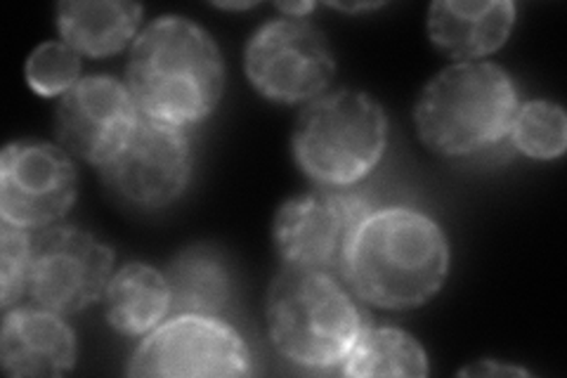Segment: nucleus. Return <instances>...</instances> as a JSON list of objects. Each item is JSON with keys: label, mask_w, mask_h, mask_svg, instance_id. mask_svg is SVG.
<instances>
[{"label": "nucleus", "mask_w": 567, "mask_h": 378, "mask_svg": "<svg viewBox=\"0 0 567 378\" xmlns=\"http://www.w3.org/2000/svg\"><path fill=\"white\" fill-rule=\"evenodd\" d=\"M79 196V168L62 145L14 140L0 154V218L29 232L62 223Z\"/></svg>", "instance_id": "11"}, {"label": "nucleus", "mask_w": 567, "mask_h": 378, "mask_svg": "<svg viewBox=\"0 0 567 378\" xmlns=\"http://www.w3.org/2000/svg\"><path fill=\"white\" fill-rule=\"evenodd\" d=\"M128 376L239 378L254 374V355L225 317H166L128 359Z\"/></svg>", "instance_id": "9"}, {"label": "nucleus", "mask_w": 567, "mask_h": 378, "mask_svg": "<svg viewBox=\"0 0 567 378\" xmlns=\"http://www.w3.org/2000/svg\"><path fill=\"white\" fill-rule=\"evenodd\" d=\"M277 10H281L284 17H293V20H308V14L315 10V3H310V0H298V3H277Z\"/></svg>", "instance_id": "23"}, {"label": "nucleus", "mask_w": 567, "mask_h": 378, "mask_svg": "<svg viewBox=\"0 0 567 378\" xmlns=\"http://www.w3.org/2000/svg\"><path fill=\"white\" fill-rule=\"evenodd\" d=\"M31 232L3 223L0 227V308H17L29 296Z\"/></svg>", "instance_id": "21"}, {"label": "nucleus", "mask_w": 567, "mask_h": 378, "mask_svg": "<svg viewBox=\"0 0 567 378\" xmlns=\"http://www.w3.org/2000/svg\"><path fill=\"white\" fill-rule=\"evenodd\" d=\"M140 3L128 0H64L58 6V31L85 58H110L133 48L142 24Z\"/></svg>", "instance_id": "16"}, {"label": "nucleus", "mask_w": 567, "mask_h": 378, "mask_svg": "<svg viewBox=\"0 0 567 378\" xmlns=\"http://www.w3.org/2000/svg\"><path fill=\"white\" fill-rule=\"evenodd\" d=\"M194 152L185 129L140 116L121 152L100 168L102 183L121 204L162 211L187 192Z\"/></svg>", "instance_id": "10"}, {"label": "nucleus", "mask_w": 567, "mask_h": 378, "mask_svg": "<svg viewBox=\"0 0 567 378\" xmlns=\"http://www.w3.org/2000/svg\"><path fill=\"white\" fill-rule=\"evenodd\" d=\"M126 85L140 116L189 129L206 121L223 100V52L202 24L162 14L135 39Z\"/></svg>", "instance_id": "2"}, {"label": "nucleus", "mask_w": 567, "mask_h": 378, "mask_svg": "<svg viewBox=\"0 0 567 378\" xmlns=\"http://www.w3.org/2000/svg\"><path fill=\"white\" fill-rule=\"evenodd\" d=\"M104 313L116 334L126 338L147 336L171 313L166 273L147 263L121 265L104 292Z\"/></svg>", "instance_id": "17"}, {"label": "nucleus", "mask_w": 567, "mask_h": 378, "mask_svg": "<svg viewBox=\"0 0 567 378\" xmlns=\"http://www.w3.org/2000/svg\"><path fill=\"white\" fill-rule=\"evenodd\" d=\"M511 0H437L429 8V39L452 60L475 62L506 45L516 27Z\"/></svg>", "instance_id": "14"}, {"label": "nucleus", "mask_w": 567, "mask_h": 378, "mask_svg": "<svg viewBox=\"0 0 567 378\" xmlns=\"http://www.w3.org/2000/svg\"><path fill=\"white\" fill-rule=\"evenodd\" d=\"M24 76L35 95L62 98L83 79L81 55L64 41H45L31 50Z\"/></svg>", "instance_id": "20"}, {"label": "nucleus", "mask_w": 567, "mask_h": 378, "mask_svg": "<svg viewBox=\"0 0 567 378\" xmlns=\"http://www.w3.org/2000/svg\"><path fill=\"white\" fill-rule=\"evenodd\" d=\"M339 374L354 378L371 376H416L431 374L429 355L419 340L398 327H377L367 321L358 344L346 357Z\"/></svg>", "instance_id": "18"}, {"label": "nucleus", "mask_w": 567, "mask_h": 378, "mask_svg": "<svg viewBox=\"0 0 567 378\" xmlns=\"http://www.w3.org/2000/svg\"><path fill=\"white\" fill-rule=\"evenodd\" d=\"M374 208V200L360 185H315L291 196L279 206L272 223V242L281 265L343 279L350 244Z\"/></svg>", "instance_id": "6"}, {"label": "nucleus", "mask_w": 567, "mask_h": 378, "mask_svg": "<svg viewBox=\"0 0 567 378\" xmlns=\"http://www.w3.org/2000/svg\"><path fill=\"white\" fill-rule=\"evenodd\" d=\"M116 251L93 232L58 223L31 232L29 298L58 315H79L104 298Z\"/></svg>", "instance_id": "7"}, {"label": "nucleus", "mask_w": 567, "mask_h": 378, "mask_svg": "<svg viewBox=\"0 0 567 378\" xmlns=\"http://www.w3.org/2000/svg\"><path fill=\"white\" fill-rule=\"evenodd\" d=\"M388 150V114L362 90L341 88L300 110L291 152L315 185L354 187L374 173Z\"/></svg>", "instance_id": "5"}, {"label": "nucleus", "mask_w": 567, "mask_h": 378, "mask_svg": "<svg viewBox=\"0 0 567 378\" xmlns=\"http://www.w3.org/2000/svg\"><path fill=\"white\" fill-rule=\"evenodd\" d=\"M76 359L79 340L64 315L35 303L3 313L0 365L8 376H64Z\"/></svg>", "instance_id": "13"}, {"label": "nucleus", "mask_w": 567, "mask_h": 378, "mask_svg": "<svg viewBox=\"0 0 567 378\" xmlns=\"http://www.w3.org/2000/svg\"><path fill=\"white\" fill-rule=\"evenodd\" d=\"M137 121L140 112L126 81L106 74L83 76L58 102V145L102 168L126 145Z\"/></svg>", "instance_id": "12"}, {"label": "nucleus", "mask_w": 567, "mask_h": 378, "mask_svg": "<svg viewBox=\"0 0 567 378\" xmlns=\"http://www.w3.org/2000/svg\"><path fill=\"white\" fill-rule=\"evenodd\" d=\"M173 315L225 317L237 300V275L216 244H189L166 267Z\"/></svg>", "instance_id": "15"}, {"label": "nucleus", "mask_w": 567, "mask_h": 378, "mask_svg": "<svg viewBox=\"0 0 567 378\" xmlns=\"http://www.w3.org/2000/svg\"><path fill=\"white\" fill-rule=\"evenodd\" d=\"M520 106L516 81L494 62H456L423 85L419 140L437 156L468 159L508 140Z\"/></svg>", "instance_id": "4"}, {"label": "nucleus", "mask_w": 567, "mask_h": 378, "mask_svg": "<svg viewBox=\"0 0 567 378\" xmlns=\"http://www.w3.org/2000/svg\"><path fill=\"white\" fill-rule=\"evenodd\" d=\"M265 319L277 355L308 371H339L369 321L341 277L287 265L270 284Z\"/></svg>", "instance_id": "3"}, {"label": "nucleus", "mask_w": 567, "mask_h": 378, "mask_svg": "<svg viewBox=\"0 0 567 378\" xmlns=\"http://www.w3.org/2000/svg\"><path fill=\"white\" fill-rule=\"evenodd\" d=\"M216 8H220V10H248V8H254L256 3H213Z\"/></svg>", "instance_id": "24"}, {"label": "nucleus", "mask_w": 567, "mask_h": 378, "mask_svg": "<svg viewBox=\"0 0 567 378\" xmlns=\"http://www.w3.org/2000/svg\"><path fill=\"white\" fill-rule=\"evenodd\" d=\"M450 239L435 218L412 206H377L350 244L343 282L379 310H414L447 282Z\"/></svg>", "instance_id": "1"}, {"label": "nucleus", "mask_w": 567, "mask_h": 378, "mask_svg": "<svg viewBox=\"0 0 567 378\" xmlns=\"http://www.w3.org/2000/svg\"><path fill=\"white\" fill-rule=\"evenodd\" d=\"M511 145L537 161L560 159L567 150V116L558 102L529 100L518 106L513 119Z\"/></svg>", "instance_id": "19"}, {"label": "nucleus", "mask_w": 567, "mask_h": 378, "mask_svg": "<svg viewBox=\"0 0 567 378\" xmlns=\"http://www.w3.org/2000/svg\"><path fill=\"white\" fill-rule=\"evenodd\" d=\"M244 69L265 100L308 104L329 90L336 60L322 29L308 20L277 17L260 24L248 39Z\"/></svg>", "instance_id": "8"}, {"label": "nucleus", "mask_w": 567, "mask_h": 378, "mask_svg": "<svg viewBox=\"0 0 567 378\" xmlns=\"http://www.w3.org/2000/svg\"><path fill=\"white\" fill-rule=\"evenodd\" d=\"M461 376H527L529 371L513 367V365H499L494 359H477L475 365L461 369Z\"/></svg>", "instance_id": "22"}]
</instances>
